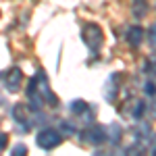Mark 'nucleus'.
I'll return each mask as SVG.
<instances>
[{"mask_svg":"<svg viewBox=\"0 0 156 156\" xmlns=\"http://www.w3.org/2000/svg\"><path fill=\"white\" fill-rule=\"evenodd\" d=\"M58 129H60L62 135H73V133L77 131V125H75L71 119H60L58 121Z\"/></svg>","mask_w":156,"mask_h":156,"instance_id":"nucleus-8","label":"nucleus"},{"mask_svg":"<svg viewBox=\"0 0 156 156\" xmlns=\"http://www.w3.org/2000/svg\"><path fill=\"white\" fill-rule=\"evenodd\" d=\"M62 140H65V135L60 133V129H54V127H42L36 135V144L40 150H54V148H58L62 144Z\"/></svg>","mask_w":156,"mask_h":156,"instance_id":"nucleus-1","label":"nucleus"},{"mask_svg":"<svg viewBox=\"0 0 156 156\" xmlns=\"http://www.w3.org/2000/svg\"><path fill=\"white\" fill-rule=\"evenodd\" d=\"M69 110H71L73 115H81L83 110H87V104H85L83 100H71L69 102Z\"/></svg>","mask_w":156,"mask_h":156,"instance_id":"nucleus-11","label":"nucleus"},{"mask_svg":"<svg viewBox=\"0 0 156 156\" xmlns=\"http://www.w3.org/2000/svg\"><path fill=\"white\" fill-rule=\"evenodd\" d=\"M81 137H83V142H90V144H94V146H102L108 140V133L102 125H90L87 131L81 133Z\"/></svg>","mask_w":156,"mask_h":156,"instance_id":"nucleus-3","label":"nucleus"},{"mask_svg":"<svg viewBox=\"0 0 156 156\" xmlns=\"http://www.w3.org/2000/svg\"><path fill=\"white\" fill-rule=\"evenodd\" d=\"M125 40H127V44H129L131 48H140L142 42L146 40L144 27H140V25H129L127 31H125Z\"/></svg>","mask_w":156,"mask_h":156,"instance_id":"nucleus-5","label":"nucleus"},{"mask_svg":"<svg viewBox=\"0 0 156 156\" xmlns=\"http://www.w3.org/2000/svg\"><path fill=\"white\" fill-rule=\"evenodd\" d=\"M81 37H83V44L92 52H98L104 44V36H102V29L98 27L96 23H87L81 31Z\"/></svg>","mask_w":156,"mask_h":156,"instance_id":"nucleus-2","label":"nucleus"},{"mask_svg":"<svg viewBox=\"0 0 156 156\" xmlns=\"http://www.w3.org/2000/svg\"><path fill=\"white\" fill-rule=\"evenodd\" d=\"M23 85V71L19 67L9 69V73H4V87L9 92H19Z\"/></svg>","mask_w":156,"mask_h":156,"instance_id":"nucleus-4","label":"nucleus"},{"mask_svg":"<svg viewBox=\"0 0 156 156\" xmlns=\"http://www.w3.org/2000/svg\"><path fill=\"white\" fill-rule=\"evenodd\" d=\"M146 110H148V104H146L144 100H137L135 104H133V110H131V119L140 121L142 117L146 115Z\"/></svg>","mask_w":156,"mask_h":156,"instance_id":"nucleus-9","label":"nucleus"},{"mask_svg":"<svg viewBox=\"0 0 156 156\" xmlns=\"http://www.w3.org/2000/svg\"><path fill=\"white\" fill-rule=\"evenodd\" d=\"M131 12L135 19H142L148 12V0H133L131 2Z\"/></svg>","mask_w":156,"mask_h":156,"instance_id":"nucleus-6","label":"nucleus"},{"mask_svg":"<svg viewBox=\"0 0 156 156\" xmlns=\"http://www.w3.org/2000/svg\"><path fill=\"white\" fill-rule=\"evenodd\" d=\"M6 144H9V135L6 133H0V152L6 148Z\"/></svg>","mask_w":156,"mask_h":156,"instance_id":"nucleus-15","label":"nucleus"},{"mask_svg":"<svg viewBox=\"0 0 156 156\" xmlns=\"http://www.w3.org/2000/svg\"><path fill=\"white\" fill-rule=\"evenodd\" d=\"M106 133H108V142H110V144H119L123 129H121L119 123H112V125H110V127L106 129Z\"/></svg>","mask_w":156,"mask_h":156,"instance_id":"nucleus-7","label":"nucleus"},{"mask_svg":"<svg viewBox=\"0 0 156 156\" xmlns=\"http://www.w3.org/2000/svg\"><path fill=\"white\" fill-rule=\"evenodd\" d=\"M79 117H81V125H85V127L94 125V121H96V108L87 106V110H83Z\"/></svg>","mask_w":156,"mask_h":156,"instance_id":"nucleus-10","label":"nucleus"},{"mask_svg":"<svg viewBox=\"0 0 156 156\" xmlns=\"http://www.w3.org/2000/svg\"><path fill=\"white\" fill-rule=\"evenodd\" d=\"M154 154H156V148H154Z\"/></svg>","mask_w":156,"mask_h":156,"instance_id":"nucleus-17","label":"nucleus"},{"mask_svg":"<svg viewBox=\"0 0 156 156\" xmlns=\"http://www.w3.org/2000/svg\"><path fill=\"white\" fill-rule=\"evenodd\" d=\"M144 94L146 96H156V85L152 83V81H148V83H144Z\"/></svg>","mask_w":156,"mask_h":156,"instance_id":"nucleus-14","label":"nucleus"},{"mask_svg":"<svg viewBox=\"0 0 156 156\" xmlns=\"http://www.w3.org/2000/svg\"><path fill=\"white\" fill-rule=\"evenodd\" d=\"M11 154H15V156H23V154H27V146H25V144L12 146V148H11Z\"/></svg>","mask_w":156,"mask_h":156,"instance_id":"nucleus-13","label":"nucleus"},{"mask_svg":"<svg viewBox=\"0 0 156 156\" xmlns=\"http://www.w3.org/2000/svg\"><path fill=\"white\" fill-rule=\"evenodd\" d=\"M146 37H148V44H150V46L156 50V23H154V25H150V29H148Z\"/></svg>","mask_w":156,"mask_h":156,"instance_id":"nucleus-12","label":"nucleus"},{"mask_svg":"<svg viewBox=\"0 0 156 156\" xmlns=\"http://www.w3.org/2000/svg\"><path fill=\"white\" fill-rule=\"evenodd\" d=\"M152 115H154V119H156V102L152 104Z\"/></svg>","mask_w":156,"mask_h":156,"instance_id":"nucleus-16","label":"nucleus"}]
</instances>
